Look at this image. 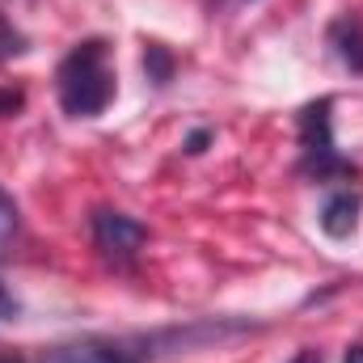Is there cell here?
Returning <instances> with one entry per match:
<instances>
[{"mask_svg": "<svg viewBox=\"0 0 363 363\" xmlns=\"http://www.w3.org/2000/svg\"><path fill=\"white\" fill-rule=\"evenodd\" d=\"M21 106H26V93L21 89H13V85L0 89V118H4V114H17Z\"/></svg>", "mask_w": 363, "mask_h": 363, "instance_id": "30bf717a", "label": "cell"}, {"mask_svg": "<svg viewBox=\"0 0 363 363\" xmlns=\"http://www.w3.org/2000/svg\"><path fill=\"white\" fill-rule=\"evenodd\" d=\"M330 47L351 72H363V17L359 13H342L330 26Z\"/></svg>", "mask_w": 363, "mask_h": 363, "instance_id": "8992f818", "label": "cell"}, {"mask_svg": "<svg viewBox=\"0 0 363 363\" xmlns=\"http://www.w3.org/2000/svg\"><path fill=\"white\" fill-rule=\"evenodd\" d=\"M89 224H93V245L101 250V258L110 267H131L140 245H144V237H148V228L140 220H131L123 211H110V207L93 211Z\"/></svg>", "mask_w": 363, "mask_h": 363, "instance_id": "3957f363", "label": "cell"}, {"mask_svg": "<svg viewBox=\"0 0 363 363\" xmlns=\"http://www.w3.org/2000/svg\"><path fill=\"white\" fill-rule=\"evenodd\" d=\"M291 363H321V355H317V351H308V347H304V351H300V355H296V359Z\"/></svg>", "mask_w": 363, "mask_h": 363, "instance_id": "4fadbf2b", "label": "cell"}, {"mask_svg": "<svg viewBox=\"0 0 363 363\" xmlns=\"http://www.w3.org/2000/svg\"><path fill=\"white\" fill-rule=\"evenodd\" d=\"M144 72H148L152 85H169V81H174V55H169L161 43H148V51H144Z\"/></svg>", "mask_w": 363, "mask_h": 363, "instance_id": "52a82bcc", "label": "cell"}, {"mask_svg": "<svg viewBox=\"0 0 363 363\" xmlns=\"http://www.w3.org/2000/svg\"><path fill=\"white\" fill-rule=\"evenodd\" d=\"M334 97H317L300 110V169L313 182L355 178L359 165L334 148Z\"/></svg>", "mask_w": 363, "mask_h": 363, "instance_id": "7a4b0ae2", "label": "cell"}, {"mask_svg": "<svg viewBox=\"0 0 363 363\" xmlns=\"http://www.w3.org/2000/svg\"><path fill=\"white\" fill-rule=\"evenodd\" d=\"M9 317H17V300L4 291V283H0V321H9Z\"/></svg>", "mask_w": 363, "mask_h": 363, "instance_id": "8fae6325", "label": "cell"}, {"mask_svg": "<svg viewBox=\"0 0 363 363\" xmlns=\"http://www.w3.org/2000/svg\"><path fill=\"white\" fill-rule=\"evenodd\" d=\"M148 351H140L135 342H123V338H72V342H60L51 347L43 363H144Z\"/></svg>", "mask_w": 363, "mask_h": 363, "instance_id": "277c9868", "label": "cell"}, {"mask_svg": "<svg viewBox=\"0 0 363 363\" xmlns=\"http://www.w3.org/2000/svg\"><path fill=\"white\" fill-rule=\"evenodd\" d=\"M55 89H60V106L72 118H97L110 106V97H114V72H110L101 38H85V43H77L64 55V64L55 72Z\"/></svg>", "mask_w": 363, "mask_h": 363, "instance_id": "6da1fadb", "label": "cell"}, {"mask_svg": "<svg viewBox=\"0 0 363 363\" xmlns=\"http://www.w3.org/2000/svg\"><path fill=\"white\" fill-rule=\"evenodd\" d=\"M342 363H363V347H347V355H342Z\"/></svg>", "mask_w": 363, "mask_h": 363, "instance_id": "5bb4252c", "label": "cell"}, {"mask_svg": "<svg viewBox=\"0 0 363 363\" xmlns=\"http://www.w3.org/2000/svg\"><path fill=\"white\" fill-rule=\"evenodd\" d=\"M17 224H21V220H17V203H13V199L0 190V254L13 245V237H17Z\"/></svg>", "mask_w": 363, "mask_h": 363, "instance_id": "ba28073f", "label": "cell"}, {"mask_svg": "<svg viewBox=\"0 0 363 363\" xmlns=\"http://www.w3.org/2000/svg\"><path fill=\"white\" fill-rule=\"evenodd\" d=\"M317 224H321V233H325V237H334V241L351 237V233L359 228V194H355L351 186H347V190H334V194L321 203Z\"/></svg>", "mask_w": 363, "mask_h": 363, "instance_id": "5b68a950", "label": "cell"}, {"mask_svg": "<svg viewBox=\"0 0 363 363\" xmlns=\"http://www.w3.org/2000/svg\"><path fill=\"white\" fill-rule=\"evenodd\" d=\"M21 51H26V34H21L13 21H4V17H0V64H4V60H13V55H21Z\"/></svg>", "mask_w": 363, "mask_h": 363, "instance_id": "9c48e42d", "label": "cell"}, {"mask_svg": "<svg viewBox=\"0 0 363 363\" xmlns=\"http://www.w3.org/2000/svg\"><path fill=\"white\" fill-rule=\"evenodd\" d=\"M207 144H211V131H194V135L186 140V152H203Z\"/></svg>", "mask_w": 363, "mask_h": 363, "instance_id": "7c38bea8", "label": "cell"}]
</instances>
